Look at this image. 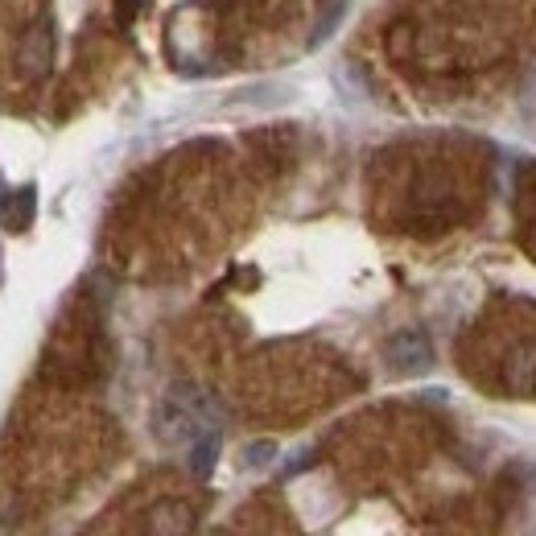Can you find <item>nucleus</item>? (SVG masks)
<instances>
[{"label":"nucleus","mask_w":536,"mask_h":536,"mask_svg":"<svg viewBox=\"0 0 536 536\" xmlns=\"http://www.w3.org/2000/svg\"><path fill=\"white\" fill-rule=\"evenodd\" d=\"M153 429L161 442H194L203 438L211 429V405L203 392L194 388H170L165 400L157 405V417H153Z\"/></svg>","instance_id":"1"},{"label":"nucleus","mask_w":536,"mask_h":536,"mask_svg":"<svg viewBox=\"0 0 536 536\" xmlns=\"http://www.w3.org/2000/svg\"><path fill=\"white\" fill-rule=\"evenodd\" d=\"M384 359L396 376H425L433 367V347L421 330H396L384 343Z\"/></svg>","instance_id":"2"},{"label":"nucleus","mask_w":536,"mask_h":536,"mask_svg":"<svg viewBox=\"0 0 536 536\" xmlns=\"http://www.w3.org/2000/svg\"><path fill=\"white\" fill-rule=\"evenodd\" d=\"M50 54H54V29L42 17V21H33L21 33V42H17V71L25 79H42L50 71Z\"/></svg>","instance_id":"3"},{"label":"nucleus","mask_w":536,"mask_h":536,"mask_svg":"<svg viewBox=\"0 0 536 536\" xmlns=\"http://www.w3.org/2000/svg\"><path fill=\"white\" fill-rule=\"evenodd\" d=\"M194 528V508L182 499H157L145 516V532L149 536H186Z\"/></svg>","instance_id":"4"},{"label":"nucleus","mask_w":536,"mask_h":536,"mask_svg":"<svg viewBox=\"0 0 536 536\" xmlns=\"http://www.w3.org/2000/svg\"><path fill=\"white\" fill-rule=\"evenodd\" d=\"M504 380H508V388L520 392V396L536 392V343L512 347V355L504 359Z\"/></svg>","instance_id":"5"},{"label":"nucleus","mask_w":536,"mask_h":536,"mask_svg":"<svg viewBox=\"0 0 536 536\" xmlns=\"http://www.w3.org/2000/svg\"><path fill=\"white\" fill-rule=\"evenodd\" d=\"M33 203H38V194H33V186H21L17 194L5 198V207H0V219H5L9 231H25L33 223Z\"/></svg>","instance_id":"6"},{"label":"nucleus","mask_w":536,"mask_h":536,"mask_svg":"<svg viewBox=\"0 0 536 536\" xmlns=\"http://www.w3.org/2000/svg\"><path fill=\"white\" fill-rule=\"evenodd\" d=\"M215 458H219V433H215V429H207L203 438H194V450H190V471H194L198 479H207V475L215 471Z\"/></svg>","instance_id":"7"},{"label":"nucleus","mask_w":536,"mask_h":536,"mask_svg":"<svg viewBox=\"0 0 536 536\" xmlns=\"http://www.w3.org/2000/svg\"><path fill=\"white\" fill-rule=\"evenodd\" d=\"M343 13H347V0H334V5L326 9V17H322V25L310 33V46H318V42H326L330 38V33H334V25H339L343 21Z\"/></svg>","instance_id":"8"},{"label":"nucleus","mask_w":536,"mask_h":536,"mask_svg":"<svg viewBox=\"0 0 536 536\" xmlns=\"http://www.w3.org/2000/svg\"><path fill=\"white\" fill-rule=\"evenodd\" d=\"M277 458V442H252L244 446V466H268Z\"/></svg>","instance_id":"9"},{"label":"nucleus","mask_w":536,"mask_h":536,"mask_svg":"<svg viewBox=\"0 0 536 536\" xmlns=\"http://www.w3.org/2000/svg\"><path fill=\"white\" fill-rule=\"evenodd\" d=\"M520 108H524L528 116H536V66L528 71V79L520 83Z\"/></svg>","instance_id":"10"},{"label":"nucleus","mask_w":536,"mask_h":536,"mask_svg":"<svg viewBox=\"0 0 536 536\" xmlns=\"http://www.w3.org/2000/svg\"><path fill=\"white\" fill-rule=\"evenodd\" d=\"M532 475H536V471H532Z\"/></svg>","instance_id":"11"},{"label":"nucleus","mask_w":536,"mask_h":536,"mask_svg":"<svg viewBox=\"0 0 536 536\" xmlns=\"http://www.w3.org/2000/svg\"><path fill=\"white\" fill-rule=\"evenodd\" d=\"M219 536H223V532H219Z\"/></svg>","instance_id":"12"}]
</instances>
